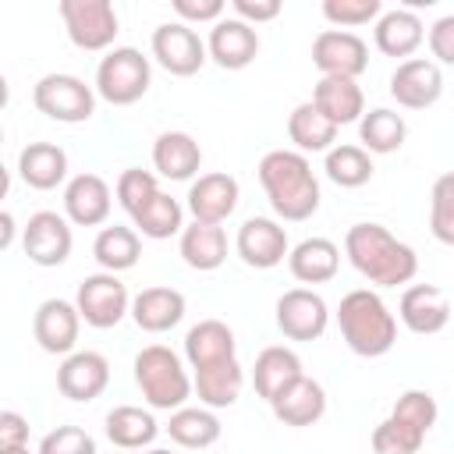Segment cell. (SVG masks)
Segmentation results:
<instances>
[{
	"instance_id": "obj_16",
	"label": "cell",
	"mask_w": 454,
	"mask_h": 454,
	"mask_svg": "<svg viewBox=\"0 0 454 454\" xmlns=\"http://www.w3.org/2000/svg\"><path fill=\"white\" fill-rule=\"evenodd\" d=\"M238 199H241V188L223 170L199 174L188 184V213H192L195 223H216L220 227L238 209Z\"/></svg>"
},
{
	"instance_id": "obj_20",
	"label": "cell",
	"mask_w": 454,
	"mask_h": 454,
	"mask_svg": "<svg viewBox=\"0 0 454 454\" xmlns=\"http://www.w3.org/2000/svg\"><path fill=\"white\" fill-rule=\"evenodd\" d=\"M397 316L411 333L429 337V333H440L450 323V298L436 284H411L401 294Z\"/></svg>"
},
{
	"instance_id": "obj_4",
	"label": "cell",
	"mask_w": 454,
	"mask_h": 454,
	"mask_svg": "<svg viewBox=\"0 0 454 454\" xmlns=\"http://www.w3.org/2000/svg\"><path fill=\"white\" fill-rule=\"evenodd\" d=\"M135 383L149 408L156 411H177L195 394V383L181 362L177 351L167 344H149L135 355Z\"/></svg>"
},
{
	"instance_id": "obj_23",
	"label": "cell",
	"mask_w": 454,
	"mask_h": 454,
	"mask_svg": "<svg viewBox=\"0 0 454 454\" xmlns=\"http://www.w3.org/2000/svg\"><path fill=\"white\" fill-rule=\"evenodd\" d=\"M372 39H376V50L383 57H404L411 60V53L422 46L426 39V25L415 11L408 7H394V11H383L376 28H372Z\"/></svg>"
},
{
	"instance_id": "obj_39",
	"label": "cell",
	"mask_w": 454,
	"mask_h": 454,
	"mask_svg": "<svg viewBox=\"0 0 454 454\" xmlns=\"http://www.w3.org/2000/svg\"><path fill=\"white\" fill-rule=\"evenodd\" d=\"M429 231L440 245L454 248V170L440 174L429 192Z\"/></svg>"
},
{
	"instance_id": "obj_6",
	"label": "cell",
	"mask_w": 454,
	"mask_h": 454,
	"mask_svg": "<svg viewBox=\"0 0 454 454\" xmlns=\"http://www.w3.org/2000/svg\"><path fill=\"white\" fill-rule=\"evenodd\" d=\"M32 103L50 121L82 124L96 114V85H85L78 74L50 71L32 85Z\"/></svg>"
},
{
	"instance_id": "obj_11",
	"label": "cell",
	"mask_w": 454,
	"mask_h": 454,
	"mask_svg": "<svg viewBox=\"0 0 454 454\" xmlns=\"http://www.w3.org/2000/svg\"><path fill=\"white\" fill-rule=\"evenodd\" d=\"M312 64L323 78H355L369 67V46L358 32L344 28H323L312 39Z\"/></svg>"
},
{
	"instance_id": "obj_37",
	"label": "cell",
	"mask_w": 454,
	"mask_h": 454,
	"mask_svg": "<svg viewBox=\"0 0 454 454\" xmlns=\"http://www.w3.org/2000/svg\"><path fill=\"white\" fill-rule=\"evenodd\" d=\"M131 227L142 238H149V241H167V238H174V234L184 231V206L174 195L160 192L145 209H138L131 216Z\"/></svg>"
},
{
	"instance_id": "obj_41",
	"label": "cell",
	"mask_w": 454,
	"mask_h": 454,
	"mask_svg": "<svg viewBox=\"0 0 454 454\" xmlns=\"http://www.w3.org/2000/svg\"><path fill=\"white\" fill-rule=\"evenodd\" d=\"M369 443H372L376 454H419V447L426 443V433H419V429H411L408 422L387 415V419L372 429Z\"/></svg>"
},
{
	"instance_id": "obj_26",
	"label": "cell",
	"mask_w": 454,
	"mask_h": 454,
	"mask_svg": "<svg viewBox=\"0 0 454 454\" xmlns=\"http://www.w3.org/2000/svg\"><path fill=\"white\" fill-rule=\"evenodd\" d=\"M18 174L35 192H53L67 181V153L57 142H28L18 153Z\"/></svg>"
},
{
	"instance_id": "obj_15",
	"label": "cell",
	"mask_w": 454,
	"mask_h": 454,
	"mask_svg": "<svg viewBox=\"0 0 454 454\" xmlns=\"http://www.w3.org/2000/svg\"><path fill=\"white\" fill-rule=\"evenodd\" d=\"M78 330H82V316H78L74 301H67V298L39 301V309L32 316V337L46 355H71L78 344Z\"/></svg>"
},
{
	"instance_id": "obj_34",
	"label": "cell",
	"mask_w": 454,
	"mask_h": 454,
	"mask_svg": "<svg viewBox=\"0 0 454 454\" xmlns=\"http://www.w3.org/2000/svg\"><path fill=\"white\" fill-rule=\"evenodd\" d=\"M404 138H408V124H404V117L397 114V110H390V106H372V110H365L362 114V121H358V142H362V149L372 156H387V153H397L401 145H404Z\"/></svg>"
},
{
	"instance_id": "obj_22",
	"label": "cell",
	"mask_w": 454,
	"mask_h": 454,
	"mask_svg": "<svg viewBox=\"0 0 454 454\" xmlns=\"http://www.w3.org/2000/svg\"><path fill=\"white\" fill-rule=\"evenodd\" d=\"M273 415L284 422V426H294V429H305V426H316L323 415H326V390L319 380L312 376H298L280 397L270 401Z\"/></svg>"
},
{
	"instance_id": "obj_36",
	"label": "cell",
	"mask_w": 454,
	"mask_h": 454,
	"mask_svg": "<svg viewBox=\"0 0 454 454\" xmlns=\"http://www.w3.org/2000/svg\"><path fill=\"white\" fill-rule=\"evenodd\" d=\"M92 255L96 262L106 270V273H124L138 262L142 255V234L135 227H124V223H114V227H103L92 241Z\"/></svg>"
},
{
	"instance_id": "obj_45",
	"label": "cell",
	"mask_w": 454,
	"mask_h": 454,
	"mask_svg": "<svg viewBox=\"0 0 454 454\" xmlns=\"http://www.w3.org/2000/svg\"><path fill=\"white\" fill-rule=\"evenodd\" d=\"M426 39H429V53L436 57V64H450L454 67V14L436 18L429 25Z\"/></svg>"
},
{
	"instance_id": "obj_51",
	"label": "cell",
	"mask_w": 454,
	"mask_h": 454,
	"mask_svg": "<svg viewBox=\"0 0 454 454\" xmlns=\"http://www.w3.org/2000/svg\"><path fill=\"white\" fill-rule=\"evenodd\" d=\"M131 454H174V450H163V447H145V450H131Z\"/></svg>"
},
{
	"instance_id": "obj_31",
	"label": "cell",
	"mask_w": 454,
	"mask_h": 454,
	"mask_svg": "<svg viewBox=\"0 0 454 454\" xmlns=\"http://www.w3.org/2000/svg\"><path fill=\"white\" fill-rule=\"evenodd\" d=\"M287 138L298 153H330L337 142V124L309 99L287 114Z\"/></svg>"
},
{
	"instance_id": "obj_30",
	"label": "cell",
	"mask_w": 454,
	"mask_h": 454,
	"mask_svg": "<svg viewBox=\"0 0 454 454\" xmlns=\"http://www.w3.org/2000/svg\"><path fill=\"white\" fill-rule=\"evenodd\" d=\"M103 429H106V440L121 450H145L160 436V422L153 419V411L135 404H117L114 411H106Z\"/></svg>"
},
{
	"instance_id": "obj_9",
	"label": "cell",
	"mask_w": 454,
	"mask_h": 454,
	"mask_svg": "<svg viewBox=\"0 0 454 454\" xmlns=\"http://www.w3.org/2000/svg\"><path fill=\"white\" fill-rule=\"evenodd\" d=\"M153 57L156 64L174 78H192L206 60L209 50L199 39V32L184 21H163L153 28Z\"/></svg>"
},
{
	"instance_id": "obj_2",
	"label": "cell",
	"mask_w": 454,
	"mask_h": 454,
	"mask_svg": "<svg viewBox=\"0 0 454 454\" xmlns=\"http://www.w3.org/2000/svg\"><path fill=\"white\" fill-rule=\"evenodd\" d=\"M344 255L348 262L376 287H397L415 280L419 255L411 245L397 241L383 223H355L344 234Z\"/></svg>"
},
{
	"instance_id": "obj_19",
	"label": "cell",
	"mask_w": 454,
	"mask_h": 454,
	"mask_svg": "<svg viewBox=\"0 0 454 454\" xmlns=\"http://www.w3.org/2000/svg\"><path fill=\"white\" fill-rule=\"evenodd\" d=\"M110 209H114V195L99 174H74L64 184V216L71 223L99 227V223H106Z\"/></svg>"
},
{
	"instance_id": "obj_46",
	"label": "cell",
	"mask_w": 454,
	"mask_h": 454,
	"mask_svg": "<svg viewBox=\"0 0 454 454\" xmlns=\"http://www.w3.org/2000/svg\"><path fill=\"white\" fill-rule=\"evenodd\" d=\"M174 14L184 25H202V21H220L223 18V0H174Z\"/></svg>"
},
{
	"instance_id": "obj_40",
	"label": "cell",
	"mask_w": 454,
	"mask_h": 454,
	"mask_svg": "<svg viewBox=\"0 0 454 454\" xmlns=\"http://www.w3.org/2000/svg\"><path fill=\"white\" fill-rule=\"evenodd\" d=\"M114 195H117L121 209L128 216H135L138 209H145L160 195V181H156V174H149L142 167H128V170H121V177L114 184Z\"/></svg>"
},
{
	"instance_id": "obj_27",
	"label": "cell",
	"mask_w": 454,
	"mask_h": 454,
	"mask_svg": "<svg viewBox=\"0 0 454 454\" xmlns=\"http://www.w3.org/2000/svg\"><path fill=\"white\" fill-rule=\"evenodd\" d=\"M301 372V358L284 348V344H273V348H262L255 355V365H252V383H255V394L270 404L273 397H280Z\"/></svg>"
},
{
	"instance_id": "obj_5",
	"label": "cell",
	"mask_w": 454,
	"mask_h": 454,
	"mask_svg": "<svg viewBox=\"0 0 454 454\" xmlns=\"http://www.w3.org/2000/svg\"><path fill=\"white\" fill-rule=\"evenodd\" d=\"M153 85V67L149 57L135 46H114L99 67H96V96L106 99L110 106H131L138 103Z\"/></svg>"
},
{
	"instance_id": "obj_8",
	"label": "cell",
	"mask_w": 454,
	"mask_h": 454,
	"mask_svg": "<svg viewBox=\"0 0 454 454\" xmlns=\"http://www.w3.org/2000/svg\"><path fill=\"white\" fill-rule=\"evenodd\" d=\"M74 305H78L82 323L92 330H110L124 316H131V294H128L124 280L106 270L82 277V284L74 291Z\"/></svg>"
},
{
	"instance_id": "obj_21",
	"label": "cell",
	"mask_w": 454,
	"mask_h": 454,
	"mask_svg": "<svg viewBox=\"0 0 454 454\" xmlns=\"http://www.w3.org/2000/svg\"><path fill=\"white\" fill-rule=\"evenodd\" d=\"M184 294L177 287H142L131 298V319L145 333H167L184 319Z\"/></svg>"
},
{
	"instance_id": "obj_44",
	"label": "cell",
	"mask_w": 454,
	"mask_h": 454,
	"mask_svg": "<svg viewBox=\"0 0 454 454\" xmlns=\"http://www.w3.org/2000/svg\"><path fill=\"white\" fill-rule=\"evenodd\" d=\"M35 454H96V440L82 426H57L39 440Z\"/></svg>"
},
{
	"instance_id": "obj_18",
	"label": "cell",
	"mask_w": 454,
	"mask_h": 454,
	"mask_svg": "<svg viewBox=\"0 0 454 454\" xmlns=\"http://www.w3.org/2000/svg\"><path fill=\"white\" fill-rule=\"evenodd\" d=\"M206 50H209V60L223 71H241L255 60L259 53V32L241 21V18H220L213 28H209V39H206Z\"/></svg>"
},
{
	"instance_id": "obj_12",
	"label": "cell",
	"mask_w": 454,
	"mask_h": 454,
	"mask_svg": "<svg viewBox=\"0 0 454 454\" xmlns=\"http://www.w3.org/2000/svg\"><path fill=\"white\" fill-rule=\"evenodd\" d=\"M21 248L28 255V262L35 266H60L67 262L71 248H74V234H71V220L53 213V209H39L28 216L25 231H21Z\"/></svg>"
},
{
	"instance_id": "obj_35",
	"label": "cell",
	"mask_w": 454,
	"mask_h": 454,
	"mask_svg": "<svg viewBox=\"0 0 454 454\" xmlns=\"http://www.w3.org/2000/svg\"><path fill=\"white\" fill-rule=\"evenodd\" d=\"M220 419H216V411L213 408H177V411H170V422H167V433H170V440L177 443V447H188V450H206V447H213L216 440H220Z\"/></svg>"
},
{
	"instance_id": "obj_48",
	"label": "cell",
	"mask_w": 454,
	"mask_h": 454,
	"mask_svg": "<svg viewBox=\"0 0 454 454\" xmlns=\"http://www.w3.org/2000/svg\"><path fill=\"white\" fill-rule=\"evenodd\" d=\"M28 443V419L18 411H0V447H25Z\"/></svg>"
},
{
	"instance_id": "obj_28",
	"label": "cell",
	"mask_w": 454,
	"mask_h": 454,
	"mask_svg": "<svg viewBox=\"0 0 454 454\" xmlns=\"http://www.w3.org/2000/svg\"><path fill=\"white\" fill-rule=\"evenodd\" d=\"M287 270L301 284H326L340 270V248L330 238H305L291 248Z\"/></svg>"
},
{
	"instance_id": "obj_10",
	"label": "cell",
	"mask_w": 454,
	"mask_h": 454,
	"mask_svg": "<svg viewBox=\"0 0 454 454\" xmlns=\"http://www.w3.org/2000/svg\"><path fill=\"white\" fill-rule=\"evenodd\" d=\"M277 330L287 340H319L330 326V305L312 287H291L277 298Z\"/></svg>"
},
{
	"instance_id": "obj_13",
	"label": "cell",
	"mask_w": 454,
	"mask_h": 454,
	"mask_svg": "<svg viewBox=\"0 0 454 454\" xmlns=\"http://www.w3.org/2000/svg\"><path fill=\"white\" fill-rule=\"evenodd\" d=\"M234 248H238L241 262L252 266V270H273V266H280L291 255L287 231L277 220H270V216H248L238 227Z\"/></svg>"
},
{
	"instance_id": "obj_17",
	"label": "cell",
	"mask_w": 454,
	"mask_h": 454,
	"mask_svg": "<svg viewBox=\"0 0 454 454\" xmlns=\"http://www.w3.org/2000/svg\"><path fill=\"white\" fill-rule=\"evenodd\" d=\"M110 387V362L99 351H71L57 369V390L67 401H96Z\"/></svg>"
},
{
	"instance_id": "obj_42",
	"label": "cell",
	"mask_w": 454,
	"mask_h": 454,
	"mask_svg": "<svg viewBox=\"0 0 454 454\" xmlns=\"http://www.w3.org/2000/svg\"><path fill=\"white\" fill-rule=\"evenodd\" d=\"M390 415L401 419V422H408V426L419 429V433H429V429L436 426L440 408H436V397H433L429 390H419V387H415V390H404V394L394 401Z\"/></svg>"
},
{
	"instance_id": "obj_3",
	"label": "cell",
	"mask_w": 454,
	"mask_h": 454,
	"mask_svg": "<svg viewBox=\"0 0 454 454\" xmlns=\"http://www.w3.org/2000/svg\"><path fill=\"white\" fill-rule=\"evenodd\" d=\"M337 326H340L344 344L362 358H380L397 344V319L387 309V301L369 287L348 291L340 298Z\"/></svg>"
},
{
	"instance_id": "obj_14",
	"label": "cell",
	"mask_w": 454,
	"mask_h": 454,
	"mask_svg": "<svg viewBox=\"0 0 454 454\" xmlns=\"http://www.w3.org/2000/svg\"><path fill=\"white\" fill-rule=\"evenodd\" d=\"M390 96L404 110H426L443 96V71L436 60L411 57L401 60L390 74Z\"/></svg>"
},
{
	"instance_id": "obj_7",
	"label": "cell",
	"mask_w": 454,
	"mask_h": 454,
	"mask_svg": "<svg viewBox=\"0 0 454 454\" xmlns=\"http://www.w3.org/2000/svg\"><path fill=\"white\" fill-rule=\"evenodd\" d=\"M57 11H60L67 39L78 50H89V53L106 50L110 53V46L121 32V21H117V11L110 0H60Z\"/></svg>"
},
{
	"instance_id": "obj_25",
	"label": "cell",
	"mask_w": 454,
	"mask_h": 454,
	"mask_svg": "<svg viewBox=\"0 0 454 454\" xmlns=\"http://www.w3.org/2000/svg\"><path fill=\"white\" fill-rule=\"evenodd\" d=\"M153 167L167 181H192L202 167V149L188 131H163L153 142Z\"/></svg>"
},
{
	"instance_id": "obj_50",
	"label": "cell",
	"mask_w": 454,
	"mask_h": 454,
	"mask_svg": "<svg viewBox=\"0 0 454 454\" xmlns=\"http://www.w3.org/2000/svg\"><path fill=\"white\" fill-rule=\"evenodd\" d=\"M0 454H32V450H28V443H25V447H0Z\"/></svg>"
},
{
	"instance_id": "obj_47",
	"label": "cell",
	"mask_w": 454,
	"mask_h": 454,
	"mask_svg": "<svg viewBox=\"0 0 454 454\" xmlns=\"http://www.w3.org/2000/svg\"><path fill=\"white\" fill-rule=\"evenodd\" d=\"M231 7H234V18L248 21L252 28L280 14V0H231Z\"/></svg>"
},
{
	"instance_id": "obj_43",
	"label": "cell",
	"mask_w": 454,
	"mask_h": 454,
	"mask_svg": "<svg viewBox=\"0 0 454 454\" xmlns=\"http://www.w3.org/2000/svg\"><path fill=\"white\" fill-rule=\"evenodd\" d=\"M383 4L380 0H323V18L333 28H358L369 21H380Z\"/></svg>"
},
{
	"instance_id": "obj_32",
	"label": "cell",
	"mask_w": 454,
	"mask_h": 454,
	"mask_svg": "<svg viewBox=\"0 0 454 454\" xmlns=\"http://www.w3.org/2000/svg\"><path fill=\"white\" fill-rule=\"evenodd\" d=\"M195 383V394L206 408H231L238 397H241V387H245V369L238 358H227V362H216V365H206V369H195L192 376Z\"/></svg>"
},
{
	"instance_id": "obj_49",
	"label": "cell",
	"mask_w": 454,
	"mask_h": 454,
	"mask_svg": "<svg viewBox=\"0 0 454 454\" xmlns=\"http://www.w3.org/2000/svg\"><path fill=\"white\" fill-rule=\"evenodd\" d=\"M14 245V216H11V209H4L0 213V248H11Z\"/></svg>"
},
{
	"instance_id": "obj_24",
	"label": "cell",
	"mask_w": 454,
	"mask_h": 454,
	"mask_svg": "<svg viewBox=\"0 0 454 454\" xmlns=\"http://www.w3.org/2000/svg\"><path fill=\"white\" fill-rule=\"evenodd\" d=\"M184 358L192 369H206L227 358H238V340L234 330L220 319H199L188 333H184Z\"/></svg>"
},
{
	"instance_id": "obj_1",
	"label": "cell",
	"mask_w": 454,
	"mask_h": 454,
	"mask_svg": "<svg viewBox=\"0 0 454 454\" xmlns=\"http://www.w3.org/2000/svg\"><path fill=\"white\" fill-rule=\"evenodd\" d=\"M259 184L270 209L287 223H301L319 209V181L298 149H270L259 160Z\"/></svg>"
},
{
	"instance_id": "obj_33",
	"label": "cell",
	"mask_w": 454,
	"mask_h": 454,
	"mask_svg": "<svg viewBox=\"0 0 454 454\" xmlns=\"http://www.w3.org/2000/svg\"><path fill=\"white\" fill-rule=\"evenodd\" d=\"M177 248H181L184 266H192L199 273H209V270H220L223 259H227V234L216 223H195L192 220L181 231V245Z\"/></svg>"
},
{
	"instance_id": "obj_29",
	"label": "cell",
	"mask_w": 454,
	"mask_h": 454,
	"mask_svg": "<svg viewBox=\"0 0 454 454\" xmlns=\"http://www.w3.org/2000/svg\"><path fill=\"white\" fill-rule=\"evenodd\" d=\"M312 103L340 128V124H358L365 114V92L355 78H319L312 89Z\"/></svg>"
},
{
	"instance_id": "obj_38",
	"label": "cell",
	"mask_w": 454,
	"mask_h": 454,
	"mask_svg": "<svg viewBox=\"0 0 454 454\" xmlns=\"http://www.w3.org/2000/svg\"><path fill=\"white\" fill-rule=\"evenodd\" d=\"M323 170L340 188H362L372 181V156L362 145H333L323 160Z\"/></svg>"
}]
</instances>
